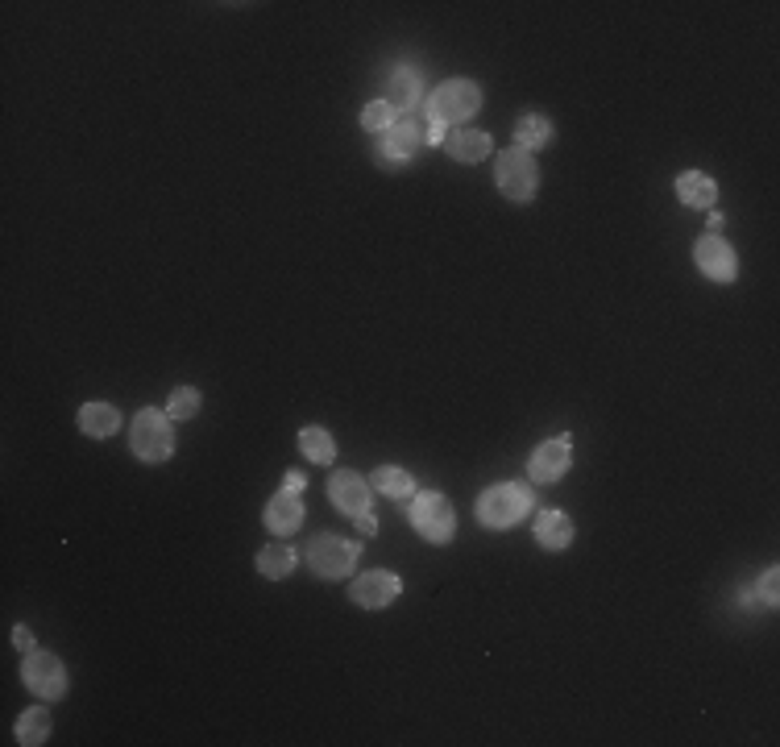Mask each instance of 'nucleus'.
<instances>
[{
    "instance_id": "1",
    "label": "nucleus",
    "mask_w": 780,
    "mask_h": 747,
    "mask_svg": "<svg viewBox=\"0 0 780 747\" xmlns=\"http://www.w3.org/2000/svg\"><path fill=\"white\" fill-rule=\"evenodd\" d=\"M482 108V88L473 79H449L440 83L428 100V121L436 125H461Z\"/></svg>"
},
{
    "instance_id": "2",
    "label": "nucleus",
    "mask_w": 780,
    "mask_h": 747,
    "mask_svg": "<svg viewBox=\"0 0 780 747\" xmlns=\"http://www.w3.org/2000/svg\"><path fill=\"white\" fill-rule=\"evenodd\" d=\"M527 511H532V490L519 486V482L490 486L478 498V519L486 523V528H515Z\"/></svg>"
},
{
    "instance_id": "3",
    "label": "nucleus",
    "mask_w": 780,
    "mask_h": 747,
    "mask_svg": "<svg viewBox=\"0 0 780 747\" xmlns=\"http://www.w3.org/2000/svg\"><path fill=\"white\" fill-rule=\"evenodd\" d=\"M129 440H133V453L142 461H166L175 453V432H171V415H162L158 407H146L133 415V428H129Z\"/></svg>"
},
{
    "instance_id": "4",
    "label": "nucleus",
    "mask_w": 780,
    "mask_h": 747,
    "mask_svg": "<svg viewBox=\"0 0 780 747\" xmlns=\"http://www.w3.org/2000/svg\"><path fill=\"white\" fill-rule=\"evenodd\" d=\"M498 191H503L507 200H515V204H527L536 196V187H540V166H536V158L527 154V150H503L498 154Z\"/></svg>"
},
{
    "instance_id": "5",
    "label": "nucleus",
    "mask_w": 780,
    "mask_h": 747,
    "mask_svg": "<svg viewBox=\"0 0 780 747\" xmlns=\"http://www.w3.org/2000/svg\"><path fill=\"white\" fill-rule=\"evenodd\" d=\"M411 523H415V532H424V540H432V544H449L453 532H457V515L449 507V498L436 494V490L415 494Z\"/></svg>"
},
{
    "instance_id": "6",
    "label": "nucleus",
    "mask_w": 780,
    "mask_h": 747,
    "mask_svg": "<svg viewBox=\"0 0 780 747\" xmlns=\"http://www.w3.org/2000/svg\"><path fill=\"white\" fill-rule=\"evenodd\" d=\"M21 677H25V685H30L42 702H59L67 694V669H63V660L54 652H30V656H25V664H21Z\"/></svg>"
},
{
    "instance_id": "7",
    "label": "nucleus",
    "mask_w": 780,
    "mask_h": 747,
    "mask_svg": "<svg viewBox=\"0 0 780 747\" xmlns=\"http://www.w3.org/2000/svg\"><path fill=\"white\" fill-rule=\"evenodd\" d=\"M357 552H361V548H357L353 540H341V536H316L312 548H308V565H312L320 577L337 581V577L353 573Z\"/></svg>"
},
{
    "instance_id": "8",
    "label": "nucleus",
    "mask_w": 780,
    "mask_h": 747,
    "mask_svg": "<svg viewBox=\"0 0 780 747\" xmlns=\"http://www.w3.org/2000/svg\"><path fill=\"white\" fill-rule=\"evenodd\" d=\"M693 258H698V270L706 274V279H714V283H735L739 258H735V249L722 241L718 233H706L698 241V249H693Z\"/></svg>"
},
{
    "instance_id": "9",
    "label": "nucleus",
    "mask_w": 780,
    "mask_h": 747,
    "mask_svg": "<svg viewBox=\"0 0 780 747\" xmlns=\"http://www.w3.org/2000/svg\"><path fill=\"white\" fill-rule=\"evenodd\" d=\"M399 594H403V581H399L395 573H386V569L361 573V577L353 581V590H349V598H353L357 606H366V611H382V606H390Z\"/></svg>"
},
{
    "instance_id": "10",
    "label": "nucleus",
    "mask_w": 780,
    "mask_h": 747,
    "mask_svg": "<svg viewBox=\"0 0 780 747\" xmlns=\"http://www.w3.org/2000/svg\"><path fill=\"white\" fill-rule=\"evenodd\" d=\"M420 146H424V129L415 121H395L378 142V162L382 166H403V162H411V154Z\"/></svg>"
},
{
    "instance_id": "11",
    "label": "nucleus",
    "mask_w": 780,
    "mask_h": 747,
    "mask_svg": "<svg viewBox=\"0 0 780 747\" xmlns=\"http://www.w3.org/2000/svg\"><path fill=\"white\" fill-rule=\"evenodd\" d=\"M569 461H573V445H569V436H552V440H544V445L532 453V478L536 482H556L569 469Z\"/></svg>"
},
{
    "instance_id": "12",
    "label": "nucleus",
    "mask_w": 780,
    "mask_h": 747,
    "mask_svg": "<svg viewBox=\"0 0 780 747\" xmlns=\"http://www.w3.org/2000/svg\"><path fill=\"white\" fill-rule=\"evenodd\" d=\"M266 528L274 532V536H291V532H299L303 528V498H299V490H278L274 498H270V507H266Z\"/></svg>"
},
{
    "instance_id": "13",
    "label": "nucleus",
    "mask_w": 780,
    "mask_h": 747,
    "mask_svg": "<svg viewBox=\"0 0 780 747\" xmlns=\"http://www.w3.org/2000/svg\"><path fill=\"white\" fill-rule=\"evenodd\" d=\"M328 498L337 503L345 515H361V511H370V486L361 482L357 474H332V482H328Z\"/></svg>"
},
{
    "instance_id": "14",
    "label": "nucleus",
    "mask_w": 780,
    "mask_h": 747,
    "mask_svg": "<svg viewBox=\"0 0 780 747\" xmlns=\"http://www.w3.org/2000/svg\"><path fill=\"white\" fill-rule=\"evenodd\" d=\"M420 100H424V83H420V75L407 71V67L390 75V96H386V104L395 108V113H411V108H420Z\"/></svg>"
},
{
    "instance_id": "15",
    "label": "nucleus",
    "mask_w": 780,
    "mask_h": 747,
    "mask_svg": "<svg viewBox=\"0 0 780 747\" xmlns=\"http://www.w3.org/2000/svg\"><path fill=\"white\" fill-rule=\"evenodd\" d=\"M79 428L92 440H104V436H113L121 428V415H117L113 403H83L79 407Z\"/></svg>"
},
{
    "instance_id": "16",
    "label": "nucleus",
    "mask_w": 780,
    "mask_h": 747,
    "mask_svg": "<svg viewBox=\"0 0 780 747\" xmlns=\"http://www.w3.org/2000/svg\"><path fill=\"white\" fill-rule=\"evenodd\" d=\"M677 196H681V204H689V208H714V204H718V187H714V179L702 175V171H685V175L677 179Z\"/></svg>"
},
{
    "instance_id": "17",
    "label": "nucleus",
    "mask_w": 780,
    "mask_h": 747,
    "mask_svg": "<svg viewBox=\"0 0 780 747\" xmlns=\"http://www.w3.org/2000/svg\"><path fill=\"white\" fill-rule=\"evenodd\" d=\"M536 540L548 548V552H561L573 544V519L561 515V511H544L536 519Z\"/></svg>"
},
{
    "instance_id": "18",
    "label": "nucleus",
    "mask_w": 780,
    "mask_h": 747,
    "mask_svg": "<svg viewBox=\"0 0 780 747\" xmlns=\"http://www.w3.org/2000/svg\"><path fill=\"white\" fill-rule=\"evenodd\" d=\"M444 150H449L457 162H482L490 154V133H482V129H457L453 137H444Z\"/></svg>"
},
{
    "instance_id": "19",
    "label": "nucleus",
    "mask_w": 780,
    "mask_h": 747,
    "mask_svg": "<svg viewBox=\"0 0 780 747\" xmlns=\"http://www.w3.org/2000/svg\"><path fill=\"white\" fill-rule=\"evenodd\" d=\"M295 569V548L291 544H283V540H274V544H266L262 552H258V573H266L270 581H278V577H287Z\"/></svg>"
},
{
    "instance_id": "20",
    "label": "nucleus",
    "mask_w": 780,
    "mask_h": 747,
    "mask_svg": "<svg viewBox=\"0 0 780 747\" xmlns=\"http://www.w3.org/2000/svg\"><path fill=\"white\" fill-rule=\"evenodd\" d=\"M46 739H50V710H46V706L25 710V714L17 718V743L38 747V743H46Z\"/></svg>"
},
{
    "instance_id": "21",
    "label": "nucleus",
    "mask_w": 780,
    "mask_h": 747,
    "mask_svg": "<svg viewBox=\"0 0 780 747\" xmlns=\"http://www.w3.org/2000/svg\"><path fill=\"white\" fill-rule=\"evenodd\" d=\"M515 137H519V150H540V146H548L552 142V121L548 117H540V113H532V117H523L519 125H515Z\"/></svg>"
},
{
    "instance_id": "22",
    "label": "nucleus",
    "mask_w": 780,
    "mask_h": 747,
    "mask_svg": "<svg viewBox=\"0 0 780 747\" xmlns=\"http://www.w3.org/2000/svg\"><path fill=\"white\" fill-rule=\"evenodd\" d=\"M299 449H303V457L316 461V465H328L332 457H337V445H332V436L324 428H303L299 432Z\"/></svg>"
},
{
    "instance_id": "23",
    "label": "nucleus",
    "mask_w": 780,
    "mask_h": 747,
    "mask_svg": "<svg viewBox=\"0 0 780 747\" xmlns=\"http://www.w3.org/2000/svg\"><path fill=\"white\" fill-rule=\"evenodd\" d=\"M374 486H378L382 494H390V498H407V494L415 490L411 474H407V469H399V465H382L378 474H374Z\"/></svg>"
},
{
    "instance_id": "24",
    "label": "nucleus",
    "mask_w": 780,
    "mask_h": 747,
    "mask_svg": "<svg viewBox=\"0 0 780 747\" xmlns=\"http://www.w3.org/2000/svg\"><path fill=\"white\" fill-rule=\"evenodd\" d=\"M195 411H200V391H195V386H179V391L171 395V403H166V415H171V420H191Z\"/></svg>"
},
{
    "instance_id": "25",
    "label": "nucleus",
    "mask_w": 780,
    "mask_h": 747,
    "mask_svg": "<svg viewBox=\"0 0 780 747\" xmlns=\"http://www.w3.org/2000/svg\"><path fill=\"white\" fill-rule=\"evenodd\" d=\"M361 125H366L370 133H386L390 125H395V108H390L386 100H374L366 113H361Z\"/></svg>"
},
{
    "instance_id": "26",
    "label": "nucleus",
    "mask_w": 780,
    "mask_h": 747,
    "mask_svg": "<svg viewBox=\"0 0 780 747\" xmlns=\"http://www.w3.org/2000/svg\"><path fill=\"white\" fill-rule=\"evenodd\" d=\"M760 598H764V606H776V569H768V573H764V586H760Z\"/></svg>"
},
{
    "instance_id": "27",
    "label": "nucleus",
    "mask_w": 780,
    "mask_h": 747,
    "mask_svg": "<svg viewBox=\"0 0 780 747\" xmlns=\"http://www.w3.org/2000/svg\"><path fill=\"white\" fill-rule=\"evenodd\" d=\"M13 644H17L21 652H34V635H30V627H17V631H13Z\"/></svg>"
},
{
    "instance_id": "28",
    "label": "nucleus",
    "mask_w": 780,
    "mask_h": 747,
    "mask_svg": "<svg viewBox=\"0 0 780 747\" xmlns=\"http://www.w3.org/2000/svg\"><path fill=\"white\" fill-rule=\"evenodd\" d=\"M357 528L366 532V536H374V532H378V519H374L370 511H361V515H357Z\"/></svg>"
},
{
    "instance_id": "29",
    "label": "nucleus",
    "mask_w": 780,
    "mask_h": 747,
    "mask_svg": "<svg viewBox=\"0 0 780 747\" xmlns=\"http://www.w3.org/2000/svg\"><path fill=\"white\" fill-rule=\"evenodd\" d=\"M287 490H303V474H299V469H291V474H287Z\"/></svg>"
}]
</instances>
